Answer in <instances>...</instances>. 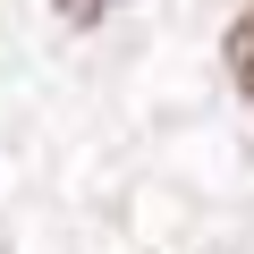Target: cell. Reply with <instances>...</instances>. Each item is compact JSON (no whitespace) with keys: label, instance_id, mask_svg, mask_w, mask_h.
<instances>
[{"label":"cell","instance_id":"1","mask_svg":"<svg viewBox=\"0 0 254 254\" xmlns=\"http://www.w3.org/2000/svg\"><path fill=\"white\" fill-rule=\"evenodd\" d=\"M220 60H229V76H237V93L254 102V0L237 9V26H229V43H220Z\"/></svg>","mask_w":254,"mask_h":254},{"label":"cell","instance_id":"2","mask_svg":"<svg viewBox=\"0 0 254 254\" xmlns=\"http://www.w3.org/2000/svg\"><path fill=\"white\" fill-rule=\"evenodd\" d=\"M51 9H60L68 26H102V9H110V0H51Z\"/></svg>","mask_w":254,"mask_h":254}]
</instances>
